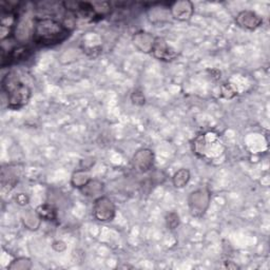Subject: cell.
I'll return each instance as SVG.
<instances>
[{"instance_id": "1", "label": "cell", "mask_w": 270, "mask_h": 270, "mask_svg": "<svg viewBox=\"0 0 270 270\" xmlns=\"http://www.w3.org/2000/svg\"><path fill=\"white\" fill-rule=\"evenodd\" d=\"M70 33L71 29L54 17L45 16L34 19L32 38L36 45L43 47L56 46L65 42Z\"/></svg>"}, {"instance_id": "2", "label": "cell", "mask_w": 270, "mask_h": 270, "mask_svg": "<svg viewBox=\"0 0 270 270\" xmlns=\"http://www.w3.org/2000/svg\"><path fill=\"white\" fill-rule=\"evenodd\" d=\"M3 91L8 99V107L12 110H19L25 107L32 95L31 89L18 79L14 72H9L2 82Z\"/></svg>"}, {"instance_id": "3", "label": "cell", "mask_w": 270, "mask_h": 270, "mask_svg": "<svg viewBox=\"0 0 270 270\" xmlns=\"http://www.w3.org/2000/svg\"><path fill=\"white\" fill-rule=\"evenodd\" d=\"M94 217L101 222H110L115 217V206L113 202L106 197H101L94 203Z\"/></svg>"}, {"instance_id": "4", "label": "cell", "mask_w": 270, "mask_h": 270, "mask_svg": "<svg viewBox=\"0 0 270 270\" xmlns=\"http://www.w3.org/2000/svg\"><path fill=\"white\" fill-rule=\"evenodd\" d=\"M151 52L156 59L165 62H171L178 57V52L171 46H169L164 38L161 37H157L156 40H154Z\"/></svg>"}, {"instance_id": "5", "label": "cell", "mask_w": 270, "mask_h": 270, "mask_svg": "<svg viewBox=\"0 0 270 270\" xmlns=\"http://www.w3.org/2000/svg\"><path fill=\"white\" fill-rule=\"evenodd\" d=\"M237 25L245 30H256L262 26L263 19L253 11H242L236 18Z\"/></svg>"}, {"instance_id": "6", "label": "cell", "mask_w": 270, "mask_h": 270, "mask_svg": "<svg viewBox=\"0 0 270 270\" xmlns=\"http://www.w3.org/2000/svg\"><path fill=\"white\" fill-rule=\"evenodd\" d=\"M171 13L179 21H188L194 14V6L189 2L175 3L171 7Z\"/></svg>"}, {"instance_id": "7", "label": "cell", "mask_w": 270, "mask_h": 270, "mask_svg": "<svg viewBox=\"0 0 270 270\" xmlns=\"http://www.w3.org/2000/svg\"><path fill=\"white\" fill-rule=\"evenodd\" d=\"M134 164L139 168V170L145 172L150 169L153 165V153L150 150H142L137 153L134 157Z\"/></svg>"}, {"instance_id": "8", "label": "cell", "mask_w": 270, "mask_h": 270, "mask_svg": "<svg viewBox=\"0 0 270 270\" xmlns=\"http://www.w3.org/2000/svg\"><path fill=\"white\" fill-rule=\"evenodd\" d=\"M191 198H194V202H190V206L192 208V214L198 216V212H200V215H203L206 208L203 207L204 204L202 202H209V195L208 192L204 190H199L192 194Z\"/></svg>"}, {"instance_id": "9", "label": "cell", "mask_w": 270, "mask_h": 270, "mask_svg": "<svg viewBox=\"0 0 270 270\" xmlns=\"http://www.w3.org/2000/svg\"><path fill=\"white\" fill-rule=\"evenodd\" d=\"M36 211L41 219H45L47 221H53L56 219V210L53 206L42 205L37 208Z\"/></svg>"}, {"instance_id": "10", "label": "cell", "mask_w": 270, "mask_h": 270, "mask_svg": "<svg viewBox=\"0 0 270 270\" xmlns=\"http://www.w3.org/2000/svg\"><path fill=\"white\" fill-rule=\"evenodd\" d=\"M190 180V173L186 169L179 170L173 177V184L177 188H183L187 185Z\"/></svg>"}, {"instance_id": "11", "label": "cell", "mask_w": 270, "mask_h": 270, "mask_svg": "<svg viewBox=\"0 0 270 270\" xmlns=\"http://www.w3.org/2000/svg\"><path fill=\"white\" fill-rule=\"evenodd\" d=\"M131 101L134 105L138 106H143L146 103V99L144 96V93L140 90H135L132 95H131Z\"/></svg>"}, {"instance_id": "12", "label": "cell", "mask_w": 270, "mask_h": 270, "mask_svg": "<svg viewBox=\"0 0 270 270\" xmlns=\"http://www.w3.org/2000/svg\"><path fill=\"white\" fill-rule=\"evenodd\" d=\"M167 226L170 229H176L180 224V217L176 212H171L167 216Z\"/></svg>"}, {"instance_id": "13", "label": "cell", "mask_w": 270, "mask_h": 270, "mask_svg": "<svg viewBox=\"0 0 270 270\" xmlns=\"http://www.w3.org/2000/svg\"><path fill=\"white\" fill-rule=\"evenodd\" d=\"M16 201L19 205H27L28 204V198L24 195V194H21V195H18L17 198H16Z\"/></svg>"}]
</instances>
